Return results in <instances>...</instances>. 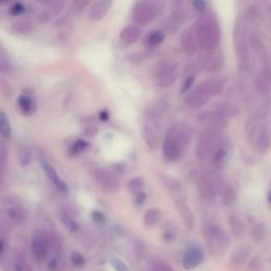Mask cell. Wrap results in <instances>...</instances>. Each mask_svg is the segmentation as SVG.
<instances>
[{"instance_id":"6da1fadb","label":"cell","mask_w":271,"mask_h":271,"mask_svg":"<svg viewBox=\"0 0 271 271\" xmlns=\"http://www.w3.org/2000/svg\"><path fill=\"white\" fill-rule=\"evenodd\" d=\"M195 154L203 162L213 165L222 163L227 156V147L220 132L203 130L197 138Z\"/></svg>"},{"instance_id":"7a4b0ae2","label":"cell","mask_w":271,"mask_h":271,"mask_svg":"<svg viewBox=\"0 0 271 271\" xmlns=\"http://www.w3.org/2000/svg\"><path fill=\"white\" fill-rule=\"evenodd\" d=\"M191 140V129L183 123H177L169 127L162 143V155L166 162L177 161Z\"/></svg>"},{"instance_id":"3957f363","label":"cell","mask_w":271,"mask_h":271,"mask_svg":"<svg viewBox=\"0 0 271 271\" xmlns=\"http://www.w3.org/2000/svg\"><path fill=\"white\" fill-rule=\"evenodd\" d=\"M195 33L200 47L206 51H213L220 42V30L212 16H202L196 22Z\"/></svg>"},{"instance_id":"277c9868","label":"cell","mask_w":271,"mask_h":271,"mask_svg":"<svg viewBox=\"0 0 271 271\" xmlns=\"http://www.w3.org/2000/svg\"><path fill=\"white\" fill-rule=\"evenodd\" d=\"M162 182L167 189L168 194L171 195L173 201L175 202L179 215L182 218L185 226L188 228H192L195 222L194 214L189 206L188 201H186V197L181 184L177 180L167 176H162Z\"/></svg>"},{"instance_id":"5b68a950","label":"cell","mask_w":271,"mask_h":271,"mask_svg":"<svg viewBox=\"0 0 271 271\" xmlns=\"http://www.w3.org/2000/svg\"><path fill=\"white\" fill-rule=\"evenodd\" d=\"M203 239L209 252L215 258L223 257L230 246L228 233L218 225L209 224L203 229Z\"/></svg>"},{"instance_id":"8992f818","label":"cell","mask_w":271,"mask_h":271,"mask_svg":"<svg viewBox=\"0 0 271 271\" xmlns=\"http://www.w3.org/2000/svg\"><path fill=\"white\" fill-rule=\"evenodd\" d=\"M223 84L218 80H209L201 83L199 86L190 93L186 103L194 109L200 108L208 103V101L222 91Z\"/></svg>"},{"instance_id":"52a82bcc","label":"cell","mask_w":271,"mask_h":271,"mask_svg":"<svg viewBox=\"0 0 271 271\" xmlns=\"http://www.w3.org/2000/svg\"><path fill=\"white\" fill-rule=\"evenodd\" d=\"M159 115L155 110H148L143 120V139L150 149H155L160 142Z\"/></svg>"},{"instance_id":"ba28073f","label":"cell","mask_w":271,"mask_h":271,"mask_svg":"<svg viewBox=\"0 0 271 271\" xmlns=\"http://www.w3.org/2000/svg\"><path fill=\"white\" fill-rule=\"evenodd\" d=\"M230 115L231 112L229 109L220 108L201 113V115L198 117V120L206 125L205 130L222 132L228 125Z\"/></svg>"},{"instance_id":"9c48e42d","label":"cell","mask_w":271,"mask_h":271,"mask_svg":"<svg viewBox=\"0 0 271 271\" xmlns=\"http://www.w3.org/2000/svg\"><path fill=\"white\" fill-rule=\"evenodd\" d=\"M178 63L172 60L159 62L155 67L152 74L160 87H168L176 81Z\"/></svg>"},{"instance_id":"30bf717a","label":"cell","mask_w":271,"mask_h":271,"mask_svg":"<svg viewBox=\"0 0 271 271\" xmlns=\"http://www.w3.org/2000/svg\"><path fill=\"white\" fill-rule=\"evenodd\" d=\"M225 182L211 174H203L198 176L196 185L200 196L205 199L211 200L220 194Z\"/></svg>"},{"instance_id":"8fae6325","label":"cell","mask_w":271,"mask_h":271,"mask_svg":"<svg viewBox=\"0 0 271 271\" xmlns=\"http://www.w3.org/2000/svg\"><path fill=\"white\" fill-rule=\"evenodd\" d=\"M92 177L100 189L107 194H115L121 189L119 180L104 168H96L92 172Z\"/></svg>"},{"instance_id":"7c38bea8","label":"cell","mask_w":271,"mask_h":271,"mask_svg":"<svg viewBox=\"0 0 271 271\" xmlns=\"http://www.w3.org/2000/svg\"><path fill=\"white\" fill-rule=\"evenodd\" d=\"M234 45L237 56L243 65H246L249 56V44L246 35V29L243 24L236 25L234 30Z\"/></svg>"},{"instance_id":"4fadbf2b","label":"cell","mask_w":271,"mask_h":271,"mask_svg":"<svg viewBox=\"0 0 271 271\" xmlns=\"http://www.w3.org/2000/svg\"><path fill=\"white\" fill-rule=\"evenodd\" d=\"M31 250L33 257L36 261H44L49 256L51 250V240L50 237L43 232L36 233L32 239Z\"/></svg>"},{"instance_id":"5bb4252c","label":"cell","mask_w":271,"mask_h":271,"mask_svg":"<svg viewBox=\"0 0 271 271\" xmlns=\"http://www.w3.org/2000/svg\"><path fill=\"white\" fill-rule=\"evenodd\" d=\"M156 8L148 3H140L132 10V20L139 26H145L155 20Z\"/></svg>"},{"instance_id":"9a60e30c","label":"cell","mask_w":271,"mask_h":271,"mask_svg":"<svg viewBox=\"0 0 271 271\" xmlns=\"http://www.w3.org/2000/svg\"><path fill=\"white\" fill-rule=\"evenodd\" d=\"M252 146L260 154H265L271 146V129L267 124H261L251 141Z\"/></svg>"},{"instance_id":"2e32d148","label":"cell","mask_w":271,"mask_h":271,"mask_svg":"<svg viewBox=\"0 0 271 271\" xmlns=\"http://www.w3.org/2000/svg\"><path fill=\"white\" fill-rule=\"evenodd\" d=\"M203 252L198 246H191L186 249L182 258V266L185 270H193L203 261Z\"/></svg>"},{"instance_id":"e0dca14e","label":"cell","mask_w":271,"mask_h":271,"mask_svg":"<svg viewBox=\"0 0 271 271\" xmlns=\"http://www.w3.org/2000/svg\"><path fill=\"white\" fill-rule=\"evenodd\" d=\"M42 166L44 168L48 179L50 180V182L54 185V188L57 191L65 193L67 191V185L62 180V178L60 177L59 173L56 172V169L53 167V165L50 164L46 159H42Z\"/></svg>"},{"instance_id":"ac0fdd59","label":"cell","mask_w":271,"mask_h":271,"mask_svg":"<svg viewBox=\"0 0 271 271\" xmlns=\"http://www.w3.org/2000/svg\"><path fill=\"white\" fill-rule=\"evenodd\" d=\"M17 105H18L21 112L27 117L33 115L36 112V109H37L35 100H34L33 96L28 93H23L20 95L18 100H17Z\"/></svg>"},{"instance_id":"d6986e66","label":"cell","mask_w":271,"mask_h":271,"mask_svg":"<svg viewBox=\"0 0 271 271\" xmlns=\"http://www.w3.org/2000/svg\"><path fill=\"white\" fill-rule=\"evenodd\" d=\"M12 269L13 271H33L25 254L16 250L12 257Z\"/></svg>"},{"instance_id":"ffe728a7","label":"cell","mask_w":271,"mask_h":271,"mask_svg":"<svg viewBox=\"0 0 271 271\" xmlns=\"http://www.w3.org/2000/svg\"><path fill=\"white\" fill-rule=\"evenodd\" d=\"M180 41H181V45H182L183 49L185 50V52H188L190 54H193L196 52L198 42L196 41L192 30H190V29L185 30L181 35Z\"/></svg>"},{"instance_id":"44dd1931","label":"cell","mask_w":271,"mask_h":271,"mask_svg":"<svg viewBox=\"0 0 271 271\" xmlns=\"http://www.w3.org/2000/svg\"><path fill=\"white\" fill-rule=\"evenodd\" d=\"M256 86L259 92L268 93L271 90V72L268 70L261 71L256 80Z\"/></svg>"},{"instance_id":"7402d4cb","label":"cell","mask_w":271,"mask_h":271,"mask_svg":"<svg viewBox=\"0 0 271 271\" xmlns=\"http://www.w3.org/2000/svg\"><path fill=\"white\" fill-rule=\"evenodd\" d=\"M229 227L234 237L239 239V237L243 236L245 232V224L243 219L236 214H230L229 215Z\"/></svg>"},{"instance_id":"603a6c76","label":"cell","mask_w":271,"mask_h":271,"mask_svg":"<svg viewBox=\"0 0 271 271\" xmlns=\"http://www.w3.org/2000/svg\"><path fill=\"white\" fill-rule=\"evenodd\" d=\"M107 10H108V3L106 0H99V2H96L90 9L89 18L94 22L100 21L103 18Z\"/></svg>"},{"instance_id":"cb8c5ba5","label":"cell","mask_w":271,"mask_h":271,"mask_svg":"<svg viewBox=\"0 0 271 271\" xmlns=\"http://www.w3.org/2000/svg\"><path fill=\"white\" fill-rule=\"evenodd\" d=\"M141 35V29L137 26H127L121 31V40L127 44H133L137 42Z\"/></svg>"},{"instance_id":"d4e9b609","label":"cell","mask_w":271,"mask_h":271,"mask_svg":"<svg viewBox=\"0 0 271 271\" xmlns=\"http://www.w3.org/2000/svg\"><path fill=\"white\" fill-rule=\"evenodd\" d=\"M220 196H222V201L226 207H231L236 201L237 194L235 189L231 184H224L222 191H220Z\"/></svg>"},{"instance_id":"484cf974","label":"cell","mask_w":271,"mask_h":271,"mask_svg":"<svg viewBox=\"0 0 271 271\" xmlns=\"http://www.w3.org/2000/svg\"><path fill=\"white\" fill-rule=\"evenodd\" d=\"M249 257V251L245 248H237L233 251L230 258V264L234 267H242Z\"/></svg>"},{"instance_id":"4316f807","label":"cell","mask_w":271,"mask_h":271,"mask_svg":"<svg viewBox=\"0 0 271 271\" xmlns=\"http://www.w3.org/2000/svg\"><path fill=\"white\" fill-rule=\"evenodd\" d=\"M7 214H8V217L15 224L23 223L25 217H26V215L24 213V210L21 207L17 206V205L9 206L8 210H7Z\"/></svg>"},{"instance_id":"83f0119b","label":"cell","mask_w":271,"mask_h":271,"mask_svg":"<svg viewBox=\"0 0 271 271\" xmlns=\"http://www.w3.org/2000/svg\"><path fill=\"white\" fill-rule=\"evenodd\" d=\"M12 128L10 124V120L5 111L0 110V134L2 137L6 140H9L11 138Z\"/></svg>"},{"instance_id":"f1b7e54d","label":"cell","mask_w":271,"mask_h":271,"mask_svg":"<svg viewBox=\"0 0 271 271\" xmlns=\"http://www.w3.org/2000/svg\"><path fill=\"white\" fill-rule=\"evenodd\" d=\"M12 29L17 33L28 34L33 30V24L29 18H21L12 24Z\"/></svg>"},{"instance_id":"f546056e","label":"cell","mask_w":271,"mask_h":271,"mask_svg":"<svg viewBox=\"0 0 271 271\" xmlns=\"http://www.w3.org/2000/svg\"><path fill=\"white\" fill-rule=\"evenodd\" d=\"M160 218V211L156 208L148 209L144 214V224L146 227H154Z\"/></svg>"},{"instance_id":"4dcf8cb0","label":"cell","mask_w":271,"mask_h":271,"mask_svg":"<svg viewBox=\"0 0 271 271\" xmlns=\"http://www.w3.org/2000/svg\"><path fill=\"white\" fill-rule=\"evenodd\" d=\"M164 37L165 36H164L163 32L155 30L147 34V36L145 38V43L150 47H157L164 41Z\"/></svg>"},{"instance_id":"1f68e13d","label":"cell","mask_w":271,"mask_h":271,"mask_svg":"<svg viewBox=\"0 0 271 271\" xmlns=\"http://www.w3.org/2000/svg\"><path fill=\"white\" fill-rule=\"evenodd\" d=\"M88 147H89V143L87 141L79 139L71 145L69 149V154L71 156H76L79 154H82V152H84L85 150H87Z\"/></svg>"},{"instance_id":"d6a6232c","label":"cell","mask_w":271,"mask_h":271,"mask_svg":"<svg viewBox=\"0 0 271 271\" xmlns=\"http://www.w3.org/2000/svg\"><path fill=\"white\" fill-rule=\"evenodd\" d=\"M144 180L140 177H134L131 178L128 182H127V189L128 191L132 192V193H139L143 190L144 188Z\"/></svg>"},{"instance_id":"836d02e7","label":"cell","mask_w":271,"mask_h":271,"mask_svg":"<svg viewBox=\"0 0 271 271\" xmlns=\"http://www.w3.org/2000/svg\"><path fill=\"white\" fill-rule=\"evenodd\" d=\"M266 236V228L264 224H257L252 229V237L257 243H261L264 241Z\"/></svg>"},{"instance_id":"e575fe53","label":"cell","mask_w":271,"mask_h":271,"mask_svg":"<svg viewBox=\"0 0 271 271\" xmlns=\"http://www.w3.org/2000/svg\"><path fill=\"white\" fill-rule=\"evenodd\" d=\"M150 270L151 271H174L171 266H168L165 262L160 259H152L150 261Z\"/></svg>"},{"instance_id":"d590c367","label":"cell","mask_w":271,"mask_h":271,"mask_svg":"<svg viewBox=\"0 0 271 271\" xmlns=\"http://www.w3.org/2000/svg\"><path fill=\"white\" fill-rule=\"evenodd\" d=\"M0 94L5 99H10L13 95V88L11 84L4 78H0Z\"/></svg>"},{"instance_id":"8d00e7d4","label":"cell","mask_w":271,"mask_h":271,"mask_svg":"<svg viewBox=\"0 0 271 271\" xmlns=\"http://www.w3.org/2000/svg\"><path fill=\"white\" fill-rule=\"evenodd\" d=\"M62 220H63L65 227L69 231L74 232L78 229V223H75V220L69 214L63 212L62 213Z\"/></svg>"},{"instance_id":"74e56055","label":"cell","mask_w":271,"mask_h":271,"mask_svg":"<svg viewBox=\"0 0 271 271\" xmlns=\"http://www.w3.org/2000/svg\"><path fill=\"white\" fill-rule=\"evenodd\" d=\"M70 259H71L73 266H75V267H83L85 265V263H86V260H85L83 254L76 250L71 252Z\"/></svg>"},{"instance_id":"f35d334b","label":"cell","mask_w":271,"mask_h":271,"mask_svg":"<svg viewBox=\"0 0 271 271\" xmlns=\"http://www.w3.org/2000/svg\"><path fill=\"white\" fill-rule=\"evenodd\" d=\"M13 71L12 64L0 54V73L2 74H10Z\"/></svg>"},{"instance_id":"ab89813d","label":"cell","mask_w":271,"mask_h":271,"mask_svg":"<svg viewBox=\"0 0 271 271\" xmlns=\"http://www.w3.org/2000/svg\"><path fill=\"white\" fill-rule=\"evenodd\" d=\"M110 264L115 271H129L128 266L123 261H121L120 259H118V258L111 259Z\"/></svg>"},{"instance_id":"60d3db41","label":"cell","mask_w":271,"mask_h":271,"mask_svg":"<svg viewBox=\"0 0 271 271\" xmlns=\"http://www.w3.org/2000/svg\"><path fill=\"white\" fill-rule=\"evenodd\" d=\"M25 12H26V7L22 3H16V4H14L11 7V9H10V14L12 16H15V17L22 16Z\"/></svg>"},{"instance_id":"b9f144b4","label":"cell","mask_w":271,"mask_h":271,"mask_svg":"<svg viewBox=\"0 0 271 271\" xmlns=\"http://www.w3.org/2000/svg\"><path fill=\"white\" fill-rule=\"evenodd\" d=\"M91 0H73L72 3V10L74 12H81L83 9L86 8Z\"/></svg>"},{"instance_id":"7bdbcfd3","label":"cell","mask_w":271,"mask_h":271,"mask_svg":"<svg viewBox=\"0 0 271 271\" xmlns=\"http://www.w3.org/2000/svg\"><path fill=\"white\" fill-rule=\"evenodd\" d=\"M31 161V154L27 148H24L20 151V162L24 165L27 166Z\"/></svg>"},{"instance_id":"ee69618b","label":"cell","mask_w":271,"mask_h":271,"mask_svg":"<svg viewBox=\"0 0 271 271\" xmlns=\"http://www.w3.org/2000/svg\"><path fill=\"white\" fill-rule=\"evenodd\" d=\"M7 235L5 234V232L0 231V260L3 259L4 254L6 252V249H7Z\"/></svg>"},{"instance_id":"f6af8a7d","label":"cell","mask_w":271,"mask_h":271,"mask_svg":"<svg viewBox=\"0 0 271 271\" xmlns=\"http://www.w3.org/2000/svg\"><path fill=\"white\" fill-rule=\"evenodd\" d=\"M8 158V151L4 144L0 143V168H3L7 162Z\"/></svg>"},{"instance_id":"bcb514c9","label":"cell","mask_w":271,"mask_h":271,"mask_svg":"<svg viewBox=\"0 0 271 271\" xmlns=\"http://www.w3.org/2000/svg\"><path fill=\"white\" fill-rule=\"evenodd\" d=\"M194 8L199 12V13H203L206 11L207 5L205 0H194Z\"/></svg>"},{"instance_id":"7dc6e473","label":"cell","mask_w":271,"mask_h":271,"mask_svg":"<svg viewBox=\"0 0 271 271\" xmlns=\"http://www.w3.org/2000/svg\"><path fill=\"white\" fill-rule=\"evenodd\" d=\"M194 84V76H189L188 79L185 80L183 86H182V92H186L189 91L192 87V85Z\"/></svg>"},{"instance_id":"c3c4849f","label":"cell","mask_w":271,"mask_h":271,"mask_svg":"<svg viewBox=\"0 0 271 271\" xmlns=\"http://www.w3.org/2000/svg\"><path fill=\"white\" fill-rule=\"evenodd\" d=\"M92 218H93L94 222H96V223H104V220H105L104 214L99 212V211H93L92 212Z\"/></svg>"},{"instance_id":"681fc988","label":"cell","mask_w":271,"mask_h":271,"mask_svg":"<svg viewBox=\"0 0 271 271\" xmlns=\"http://www.w3.org/2000/svg\"><path fill=\"white\" fill-rule=\"evenodd\" d=\"M96 132H98V130L93 126H89V127H87L86 129H85V134H86L87 137H93V136L96 134Z\"/></svg>"},{"instance_id":"f907efd6","label":"cell","mask_w":271,"mask_h":271,"mask_svg":"<svg viewBox=\"0 0 271 271\" xmlns=\"http://www.w3.org/2000/svg\"><path fill=\"white\" fill-rule=\"evenodd\" d=\"M145 198H146V195L141 191V192H139L138 194H137V203H138V205H142V203L145 201Z\"/></svg>"},{"instance_id":"816d5d0a","label":"cell","mask_w":271,"mask_h":271,"mask_svg":"<svg viewBox=\"0 0 271 271\" xmlns=\"http://www.w3.org/2000/svg\"><path fill=\"white\" fill-rule=\"evenodd\" d=\"M108 118H109V114H108V112L107 111H102L101 113H100V119H101V120L102 121H107L108 120Z\"/></svg>"},{"instance_id":"f5cc1de1","label":"cell","mask_w":271,"mask_h":271,"mask_svg":"<svg viewBox=\"0 0 271 271\" xmlns=\"http://www.w3.org/2000/svg\"><path fill=\"white\" fill-rule=\"evenodd\" d=\"M11 0H0V6H5L7 4H9Z\"/></svg>"},{"instance_id":"db71d44e","label":"cell","mask_w":271,"mask_h":271,"mask_svg":"<svg viewBox=\"0 0 271 271\" xmlns=\"http://www.w3.org/2000/svg\"><path fill=\"white\" fill-rule=\"evenodd\" d=\"M269 199H270V201H271V193H270V195H269Z\"/></svg>"}]
</instances>
